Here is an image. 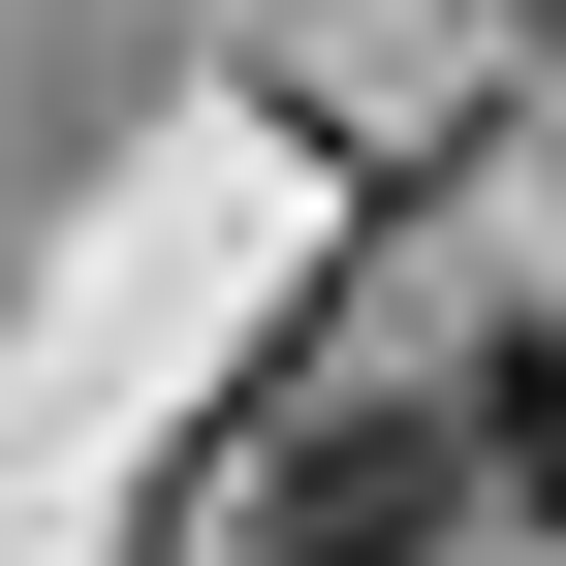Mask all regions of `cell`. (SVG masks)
<instances>
[{
    "mask_svg": "<svg viewBox=\"0 0 566 566\" xmlns=\"http://www.w3.org/2000/svg\"><path fill=\"white\" fill-rule=\"evenodd\" d=\"M472 472L566 535V315H504V346H472Z\"/></svg>",
    "mask_w": 566,
    "mask_h": 566,
    "instance_id": "7a4b0ae2",
    "label": "cell"
},
{
    "mask_svg": "<svg viewBox=\"0 0 566 566\" xmlns=\"http://www.w3.org/2000/svg\"><path fill=\"white\" fill-rule=\"evenodd\" d=\"M472 504H504V472H472V378H441V409H315V441L252 472L283 566H472Z\"/></svg>",
    "mask_w": 566,
    "mask_h": 566,
    "instance_id": "6da1fadb",
    "label": "cell"
}]
</instances>
